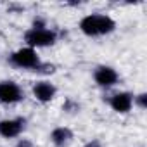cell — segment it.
Instances as JSON below:
<instances>
[{"mask_svg": "<svg viewBox=\"0 0 147 147\" xmlns=\"http://www.w3.org/2000/svg\"><path fill=\"white\" fill-rule=\"evenodd\" d=\"M114 21L107 16H100V14H92V16H87L82 19L80 23V28L85 35H90V36H95V35H106V33H111L114 30Z\"/></svg>", "mask_w": 147, "mask_h": 147, "instance_id": "1", "label": "cell"}, {"mask_svg": "<svg viewBox=\"0 0 147 147\" xmlns=\"http://www.w3.org/2000/svg\"><path fill=\"white\" fill-rule=\"evenodd\" d=\"M24 40L33 45V47H43V45H52L55 42V33L42 28H33L24 35Z\"/></svg>", "mask_w": 147, "mask_h": 147, "instance_id": "2", "label": "cell"}, {"mask_svg": "<svg viewBox=\"0 0 147 147\" xmlns=\"http://www.w3.org/2000/svg\"><path fill=\"white\" fill-rule=\"evenodd\" d=\"M12 62L21 67H35L38 66V55L33 49H21L12 55Z\"/></svg>", "mask_w": 147, "mask_h": 147, "instance_id": "3", "label": "cell"}, {"mask_svg": "<svg viewBox=\"0 0 147 147\" xmlns=\"http://www.w3.org/2000/svg\"><path fill=\"white\" fill-rule=\"evenodd\" d=\"M21 99V90L12 82L0 83V100L2 102H18Z\"/></svg>", "mask_w": 147, "mask_h": 147, "instance_id": "4", "label": "cell"}, {"mask_svg": "<svg viewBox=\"0 0 147 147\" xmlns=\"http://www.w3.org/2000/svg\"><path fill=\"white\" fill-rule=\"evenodd\" d=\"M95 82L102 87H111L118 82V75L113 67H99L95 71Z\"/></svg>", "mask_w": 147, "mask_h": 147, "instance_id": "5", "label": "cell"}, {"mask_svg": "<svg viewBox=\"0 0 147 147\" xmlns=\"http://www.w3.org/2000/svg\"><path fill=\"white\" fill-rule=\"evenodd\" d=\"M21 128H23L21 119H4V121H0V135L7 137V138L19 135Z\"/></svg>", "mask_w": 147, "mask_h": 147, "instance_id": "6", "label": "cell"}, {"mask_svg": "<svg viewBox=\"0 0 147 147\" xmlns=\"http://www.w3.org/2000/svg\"><path fill=\"white\" fill-rule=\"evenodd\" d=\"M131 102H133V100H131V95L126 94V92H121V94H116V95L113 97L111 106H113V109L118 111V113H128L130 107H131Z\"/></svg>", "mask_w": 147, "mask_h": 147, "instance_id": "7", "label": "cell"}, {"mask_svg": "<svg viewBox=\"0 0 147 147\" xmlns=\"http://www.w3.org/2000/svg\"><path fill=\"white\" fill-rule=\"evenodd\" d=\"M33 94H35V97H36L38 100H42V102H49V100L54 97L55 88H54L49 82H40V83L35 85Z\"/></svg>", "mask_w": 147, "mask_h": 147, "instance_id": "8", "label": "cell"}, {"mask_svg": "<svg viewBox=\"0 0 147 147\" xmlns=\"http://www.w3.org/2000/svg\"><path fill=\"white\" fill-rule=\"evenodd\" d=\"M69 138H71V131L67 128H57V130L52 131V142L57 144V145H62Z\"/></svg>", "mask_w": 147, "mask_h": 147, "instance_id": "9", "label": "cell"}, {"mask_svg": "<svg viewBox=\"0 0 147 147\" xmlns=\"http://www.w3.org/2000/svg\"><path fill=\"white\" fill-rule=\"evenodd\" d=\"M145 94H142V95H138V104H140V107H145L147 106V102H145Z\"/></svg>", "mask_w": 147, "mask_h": 147, "instance_id": "10", "label": "cell"}, {"mask_svg": "<svg viewBox=\"0 0 147 147\" xmlns=\"http://www.w3.org/2000/svg\"><path fill=\"white\" fill-rule=\"evenodd\" d=\"M18 147H33V145H31L30 142H26V140H23V142H19V145H18Z\"/></svg>", "mask_w": 147, "mask_h": 147, "instance_id": "11", "label": "cell"}]
</instances>
